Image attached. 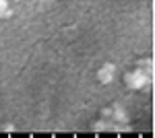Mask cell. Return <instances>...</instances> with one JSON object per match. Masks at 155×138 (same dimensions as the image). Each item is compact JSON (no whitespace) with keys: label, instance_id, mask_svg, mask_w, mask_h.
<instances>
[{"label":"cell","instance_id":"3","mask_svg":"<svg viewBox=\"0 0 155 138\" xmlns=\"http://www.w3.org/2000/svg\"><path fill=\"white\" fill-rule=\"evenodd\" d=\"M110 128H112V120H101V122L93 124V130H95V132H106Z\"/></svg>","mask_w":155,"mask_h":138},{"label":"cell","instance_id":"5","mask_svg":"<svg viewBox=\"0 0 155 138\" xmlns=\"http://www.w3.org/2000/svg\"><path fill=\"white\" fill-rule=\"evenodd\" d=\"M112 117V107H104L101 109V120H110Z\"/></svg>","mask_w":155,"mask_h":138},{"label":"cell","instance_id":"1","mask_svg":"<svg viewBox=\"0 0 155 138\" xmlns=\"http://www.w3.org/2000/svg\"><path fill=\"white\" fill-rule=\"evenodd\" d=\"M147 82V76L143 74V68H139L137 72H132L126 76V85L130 87V89H143V85Z\"/></svg>","mask_w":155,"mask_h":138},{"label":"cell","instance_id":"4","mask_svg":"<svg viewBox=\"0 0 155 138\" xmlns=\"http://www.w3.org/2000/svg\"><path fill=\"white\" fill-rule=\"evenodd\" d=\"M6 14H11V11L6 8V2L0 0V17H6Z\"/></svg>","mask_w":155,"mask_h":138},{"label":"cell","instance_id":"2","mask_svg":"<svg viewBox=\"0 0 155 138\" xmlns=\"http://www.w3.org/2000/svg\"><path fill=\"white\" fill-rule=\"evenodd\" d=\"M112 122H118V124H124L126 122V111L124 109H120V107H116V109H112V117H110Z\"/></svg>","mask_w":155,"mask_h":138}]
</instances>
